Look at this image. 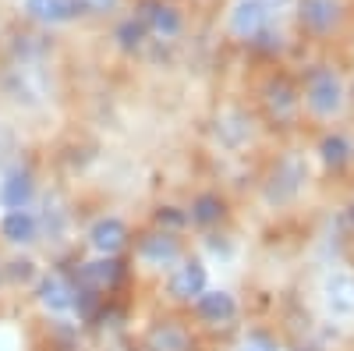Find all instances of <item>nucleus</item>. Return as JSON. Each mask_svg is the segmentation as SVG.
<instances>
[{"label":"nucleus","mask_w":354,"mask_h":351,"mask_svg":"<svg viewBox=\"0 0 354 351\" xmlns=\"http://www.w3.org/2000/svg\"><path fill=\"white\" fill-rule=\"evenodd\" d=\"M8 89H11L15 103L39 107V103H46V96H50V82H46V71H43L39 64L21 61V64H15L11 75H8Z\"/></svg>","instance_id":"obj_1"},{"label":"nucleus","mask_w":354,"mask_h":351,"mask_svg":"<svg viewBox=\"0 0 354 351\" xmlns=\"http://www.w3.org/2000/svg\"><path fill=\"white\" fill-rule=\"evenodd\" d=\"M305 103L315 117H333L344 110V85L333 71H315L312 82H308V93H305Z\"/></svg>","instance_id":"obj_2"},{"label":"nucleus","mask_w":354,"mask_h":351,"mask_svg":"<svg viewBox=\"0 0 354 351\" xmlns=\"http://www.w3.org/2000/svg\"><path fill=\"white\" fill-rule=\"evenodd\" d=\"M322 305L337 319L354 316V273L351 270H333L322 280Z\"/></svg>","instance_id":"obj_3"},{"label":"nucleus","mask_w":354,"mask_h":351,"mask_svg":"<svg viewBox=\"0 0 354 351\" xmlns=\"http://www.w3.org/2000/svg\"><path fill=\"white\" fill-rule=\"evenodd\" d=\"M270 8L262 4V0H238V4L230 8V33L238 39H255L266 21H270Z\"/></svg>","instance_id":"obj_4"},{"label":"nucleus","mask_w":354,"mask_h":351,"mask_svg":"<svg viewBox=\"0 0 354 351\" xmlns=\"http://www.w3.org/2000/svg\"><path fill=\"white\" fill-rule=\"evenodd\" d=\"M124 242H128V227L117 217H103V220L93 224V231H88V245L100 255H117L124 249Z\"/></svg>","instance_id":"obj_5"},{"label":"nucleus","mask_w":354,"mask_h":351,"mask_svg":"<svg viewBox=\"0 0 354 351\" xmlns=\"http://www.w3.org/2000/svg\"><path fill=\"white\" fill-rule=\"evenodd\" d=\"M205 291V267L198 259H188L174 270V280H170V295L181 298V302H192Z\"/></svg>","instance_id":"obj_6"},{"label":"nucleus","mask_w":354,"mask_h":351,"mask_svg":"<svg viewBox=\"0 0 354 351\" xmlns=\"http://www.w3.org/2000/svg\"><path fill=\"white\" fill-rule=\"evenodd\" d=\"M39 302L46 312L61 316V312H71L75 309V287L61 277V273H46L43 284H39Z\"/></svg>","instance_id":"obj_7"},{"label":"nucleus","mask_w":354,"mask_h":351,"mask_svg":"<svg viewBox=\"0 0 354 351\" xmlns=\"http://www.w3.org/2000/svg\"><path fill=\"white\" fill-rule=\"evenodd\" d=\"M301 181H305V163H301L298 156H287V160L277 167V174H273L270 202H287L294 192L301 188Z\"/></svg>","instance_id":"obj_8"},{"label":"nucleus","mask_w":354,"mask_h":351,"mask_svg":"<svg viewBox=\"0 0 354 351\" xmlns=\"http://www.w3.org/2000/svg\"><path fill=\"white\" fill-rule=\"evenodd\" d=\"M138 255H142L145 267L163 270V267H174V262L181 259V249H177V242L170 238V234H149V238L142 242Z\"/></svg>","instance_id":"obj_9"},{"label":"nucleus","mask_w":354,"mask_h":351,"mask_svg":"<svg viewBox=\"0 0 354 351\" xmlns=\"http://www.w3.org/2000/svg\"><path fill=\"white\" fill-rule=\"evenodd\" d=\"M301 21L312 33H330L340 21V0H301Z\"/></svg>","instance_id":"obj_10"},{"label":"nucleus","mask_w":354,"mask_h":351,"mask_svg":"<svg viewBox=\"0 0 354 351\" xmlns=\"http://www.w3.org/2000/svg\"><path fill=\"white\" fill-rule=\"evenodd\" d=\"M25 11L43 25H61L78 15V0H25Z\"/></svg>","instance_id":"obj_11"},{"label":"nucleus","mask_w":354,"mask_h":351,"mask_svg":"<svg viewBox=\"0 0 354 351\" xmlns=\"http://www.w3.org/2000/svg\"><path fill=\"white\" fill-rule=\"evenodd\" d=\"M0 234H4L11 245H28V242H36V234H39V220L28 210H11L4 217V224H0Z\"/></svg>","instance_id":"obj_12"},{"label":"nucleus","mask_w":354,"mask_h":351,"mask_svg":"<svg viewBox=\"0 0 354 351\" xmlns=\"http://www.w3.org/2000/svg\"><path fill=\"white\" fill-rule=\"evenodd\" d=\"M198 312L209 319V323H230L238 316V302L227 291H202L198 295Z\"/></svg>","instance_id":"obj_13"},{"label":"nucleus","mask_w":354,"mask_h":351,"mask_svg":"<svg viewBox=\"0 0 354 351\" xmlns=\"http://www.w3.org/2000/svg\"><path fill=\"white\" fill-rule=\"evenodd\" d=\"M0 199H4L8 210H25L28 199H32V178H28L25 170H15L4 181V188H0Z\"/></svg>","instance_id":"obj_14"},{"label":"nucleus","mask_w":354,"mask_h":351,"mask_svg":"<svg viewBox=\"0 0 354 351\" xmlns=\"http://www.w3.org/2000/svg\"><path fill=\"white\" fill-rule=\"evenodd\" d=\"M149 25H153V33L163 36V39H170V36L181 33V18H177V11L167 8V4H156V8L149 11Z\"/></svg>","instance_id":"obj_15"},{"label":"nucleus","mask_w":354,"mask_h":351,"mask_svg":"<svg viewBox=\"0 0 354 351\" xmlns=\"http://www.w3.org/2000/svg\"><path fill=\"white\" fill-rule=\"evenodd\" d=\"M149 348L153 351H188V334L177 327H160V330H153Z\"/></svg>","instance_id":"obj_16"},{"label":"nucleus","mask_w":354,"mask_h":351,"mask_svg":"<svg viewBox=\"0 0 354 351\" xmlns=\"http://www.w3.org/2000/svg\"><path fill=\"white\" fill-rule=\"evenodd\" d=\"M248 132L252 128H248V121H245L241 114H227L223 121H220V128H216V135H220L223 145H241L248 138Z\"/></svg>","instance_id":"obj_17"},{"label":"nucleus","mask_w":354,"mask_h":351,"mask_svg":"<svg viewBox=\"0 0 354 351\" xmlns=\"http://www.w3.org/2000/svg\"><path fill=\"white\" fill-rule=\"evenodd\" d=\"M319 153H322V163L344 167V163L351 160V145H347V138H340V135H326V138H322V145H319Z\"/></svg>","instance_id":"obj_18"},{"label":"nucleus","mask_w":354,"mask_h":351,"mask_svg":"<svg viewBox=\"0 0 354 351\" xmlns=\"http://www.w3.org/2000/svg\"><path fill=\"white\" fill-rule=\"evenodd\" d=\"M117 262H113V255H103L100 262H88L85 267V280L88 284H96V287H106V284H113L117 280Z\"/></svg>","instance_id":"obj_19"},{"label":"nucleus","mask_w":354,"mask_h":351,"mask_svg":"<svg viewBox=\"0 0 354 351\" xmlns=\"http://www.w3.org/2000/svg\"><path fill=\"white\" fill-rule=\"evenodd\" d=\"M223 217V202L216 195H202L195 199V206H192V220L195 224H216Z\"/></svg>","instance_id":"obj_20"},{"label":"nucleus","mask_w":354,"mask_h":351,"mask_svg":"<svg viewBox=\"0 0 354 351\" xmlns=\"http://www.w3.org/2000/svg\"><path fill=\"white\" fill-rule=\"evenodd\" d=\"M270 107L280 114V117H287L290 110H294V96H290V89L283 82H277V85H270Z\"/></svg>","instance_id":"obj_21"},{"label":"nucleus","mask_w":354,"mask_h":351,"mask_svg":"<svg viewBox=\"0 0 354 351\" xmlns=\"http://www.w3.org/2000/svg\"><path fill=\"white\" fill-rule=\"evenodd\" d=\"M238 351H277V344L270 341V337H262V334H252V337H245L241 341V348Z\"/></svg>","instance_id":"obj_22"},{"label":"nucleus","mask_w":354,"mask_h":351,"mask_svg":"<svg viewBox=\"0 0 354 351\" xmlns=\"http://www.w3.org/2000/svg\"><path fill=\"white\" fill-rule=\"evenodd\" d=\"M117 36H121L124 46H138V39H142V25H138V21H128V25H121V33H117Z\"/></svg>","instance_id":"obj_23"},{"label":"nucleus","mask_w":354,"mask_h":351,"mask_svg":"<svg viewBox=\"0 0 354 351\" xmlns=\"http://www.w3.org/2000/svg\"><path fill=\"white\" fill-rule=\"evenodd\" d=\"M78 8H85L88 15H106L117 8V0H78Z\"/></svg>","instance_id":"obj_24"},{"label":"nucleus","mask_w":354,"mask_h":351,"mask_svg":"<svg viewBox=\"0 0 354 351\" xmlns=\"http://www.w3.org/2000/svg\"><path fill=\"white\" fill-rule=\"evenodd\" d=\"M262 4H266V8H270V11H277V8L283 4V0H262Z\"/></svg>","instance_id":"obj_25"},{"label":"nucleus","mask_w":354,"mask_h":351,"mask_svg":"<svg viewBox=\"0 0 354 351\" xmlns=\"http://www.w3.org/2000/svg\"><path fill=\"white\" fill-rule=\"evenodd\" d=\"M347 220H351V227H354V202H351V210H347Z\"/></svg>","instance_id":"obj_26"}]
</instances>
